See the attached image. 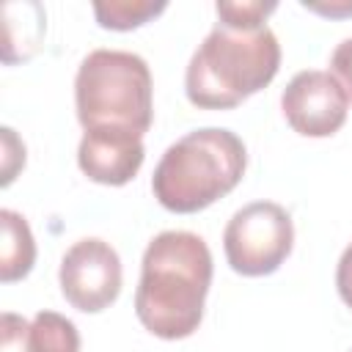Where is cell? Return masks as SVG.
Instances as JSON below:
<instances>
[{"label": "cell", "mask_w": 352, "mask_h": 352, "mask_svg": "<svg viewBox=\"0 0 352 352\" xmlns=\"http://www.w3.org/2000/svg\"><path fill=\"white\" fill-rule=\"evenodd\" d=\"M302 8L330 16V19H344L352 16V0H302Z\"/></svg>", "instance_id": "18"}, {"label": "cell", "mask_w": 352, "mask_h": 352, "mask_svg": "<svg viewBox=\"0 0 352 352\" xmlns=\"http://www.w3.org/2000/svg\"><path fill=\"white\" fill-rule=\"evenodd\" d=\"M248 148L242 138L223 126L192 129L165 148L151 190L154 198L176 214H192L228 195L245 176Z\"/></svg>", "instance_id": "3"}, {"label": "cell", "mask_w": 352, "mask_h": 352, "mask_svg": "<svg viewBox=\"0 0 352 352\" xmlns=\"http://www.w3.org/2000/svg\"><path fill=\"white\" fill-rule=\"evenodd\" d=\"M0 352H33L30 349V322L19 314L6 311L0 319Z\"/></svg>", "instance_id": "14"}, {"label": "cell", "mask_w": 352, "mask_h": 352, "mask_svg": "<svg viewBox=\"0 0 352 352\" xmlns=\"http://www.w3.org/2000/svg\"><path fill=\"white\" fill-rule=\"evenodd\" d=\"M278 66L280 44L267 25L228 30L217 22L187 63L184 94L201 110H228L267 88Z\"/></svg>", "instance_id": "2"}, {"label": "cell", "mask_w": 352, "mask_h": 352, "mask_svg": "<svg viewBox=\"0 0 352 352\" xmlns=\"http://www.w3.org/2000/svg\"><path fill=\"white\" fill-rule=\"evenodd\" d=\"M275 8H278L275 0H236V3L217 0L214 3L220 25L228 30H261L267 16Z\"/></svg>", "instance_id": "13"}, {"label": "cell", "mask_w": 352, "mask_h": 352, "mask_svg": "<svg viewBox=\"0 0 352 352\" xmlns=\"http://www.w3.org/2000/svg\"><path fill=\"white\" fill-rule=\"evenodd\" d=\"M146 157L143 135L126 129H85L77 146L80 170L107 187H121L135 179Z\"/></svg>", "instance_id": "8"}, {"label": "cell", "mask_w": 352, "mask_h": 352, "mask_svg": "<svg viewBox=\"0 0 352 352\" xmlns=\"http://www.w3.org/2000/svg\"><path fill=\"white\" fill-rule=\"evenodd\" d=\"M212 270L209 245L198 234H157L143 250L140 283L135 289V314L140 324L165 341L192 336L204 319Z\"/></svg>", "instance_id": "1"}, {"label": "cell", "mask_w": 352, "mask_h": 352, "mask_svg": "<svg viewBox=\"0 0 352 352\" xmlns=\"http://www.w3.org/2000/svg\"><path fill=\"white\" fill-rule=\"evenodd\" d=\"M121 258L104 239L85 236L74 242L58 270V283L66 302L82 314H99L118 300L121 292Z\"/></svg>", "instance_id": "6"}, {"label": "cell", "mask_w": 352, "mask_h": 352, "mask_svg": "<svg viewBox=\"0 0 352 352\" xmlns=\"http://www.w3.org/2000/svg\"><path fill=\"white\" fill-rule=\"evenodd\" d=\"M33 352H80V333L72 319L58 311H38L30 322Z\"/></svg>", "instance_id": "12"}, {"label": "cell", "mask_w": 352, "mask_h": 352, "mask_svg": "<svg viewBox=\"0 0 352 352\" xmlns=\"http://www.w3.org/2000/svg\"><path fill=\"white\" fill-rule=\"evenodd\" d=\"M294 245L289 212L275 201H253L236 209L223 231V250L234 272L245 278L272 275Z\"/></svg>", "instance_id": "5"}, {"label": "cell", "mask_w": 352, "mask_h": 352, "mask_svg": "<svg viewBox=\"0 0 352 352\" xmlns=\"http://www.w3.org/2000/svg\"><path fill=\"white\" fill-rule=\"evenodd\" d=\"M280 110L297 135L330 138L346 121L349 94L336 74L322 69H305L286 82L280 94Z\"/></svg>", "instance_id": "7"}, {"label": "cell", "mask_w": 352, "mask_h": 352, "mask_svg": "<svg viewBox=\"0 0 352 352\" xmlns=\"http://www.w3.org/2000/svg\"><path fill=\"white\" fill-rule=\"evenodd\" d=\"M0 135H3V179H0V184L8 187L16 179V173L25 168V143L16 138V132L11 126H3Z\"/></svg>", "instance_id": "15"}, {"label": "cell", "mask_w": 352, "mask_h": 352, "mask_svg": "<svg viewBox=\"0 0 352 352\" xmlns=\"http://www.w3.org/2000/svg\"><path fill=\"white\" fill-rule=\"evenodd\" d=\"M47 30V14L41 3L22 0L3 6V63H19L38 52Z\"/></svg>", "instance_id": "9"}, {"label": "cell", "mask_w": 352, "mask_h": 352, "mask_svg": "<svg viewBox=\"0 0 352 352\" xmlns=\"http://www.w3.org/2000/svg\"><path fill=\"white\" fill-rule=\"evenodd\" d=\"M165 8V0H96L94 16L107 30H132L160 16Z\"/></svg>", "instance_id": "11"}, {"label": "cell", "mask_w": 352, "mask_h": 352, "mask_svg": "<svg viewBox=\"0 0 352 352\" xmlns=\"http://www.w3.org/2000/svg\"><path fill=\"white\" fill-rule=\"evenodd\" d=\"M0 280L14 283L36 264V242L28 220L14 209H0Z\"/></svg>", "instance_id": "10"}, {"label": "cell", "mask_w": 352, "mask_h": 352, "mask_svg": "<svg viewBox=\"0 0 352 352\" xmlns=\"http://www.w3.org/2000/svg\"><path fill=\"white\" fill-rule=\"evenodd\" d=\"M74 107L82 129L146 135L154 118V88L146 60L126 50H94L74 77Z\"/></svg>", "instance_id": "4"}, {"label": "cell", "mask_w": 352, "mask_h": 352, "mask_svg": "<svg viewBox=\"0 0 352 352\" xmlns=\"http://www.w3.org/2000/svg\"><path fill=\"white\" fill-rule=\"evenodd\" d=\"M330 69H333V74L338 77V82L346 88V94L352 96V36L344 38V41L333 50V55H330Z\"/></svg>", "instance_id": "16"}, {"label": "cell", "mask_w": 352, "mask_h": 352, "mask_svg": "<svg viewBox=\"0 0 352 352\" xmlns=\"http://www.w3.org/2000/svg\"><path fill=\"white\" fill-rule=\"evenodd\" d=\"M336 289L346 308H352V242L344 248L338 267H336Z\"/></svg>", "instance_id": "17"}]
</instances>
